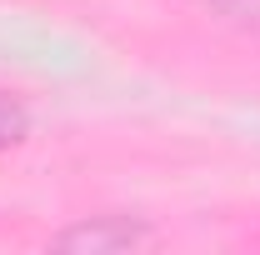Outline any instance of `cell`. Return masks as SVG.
Listing matches in <instances>:
<instances>
[{"label":"cell","mask_w":260,"mask_h":255,"mask_svg":"<svg viewBox=\"0 0 260 255\" xmlns=\"http://www.w3.org/2000/svg\"><path fill=\"white\" fill-rule=\"evenodd\" d=\"M150 225L130 220V215H90V220H75L70 230L55 235V250H80V255H125L150 245Z\"/></svg>","instance_id":"6da1fadb"},{"label":"cell","mask_w":260,"mask_h":255,"mask_svg":"<svg viewBox=\"0 0 260 255\" xmlns=\"http://www.w3.org/2000/svg\"><path fill=\"white\" fill-rule=\"evenodd\" d=\"M25 130H30V115H25V105L10 95V90H0V150L20 145V140H25Z\"/></svg>","instance_id":"7a4b0ae2"}]
</instances>
